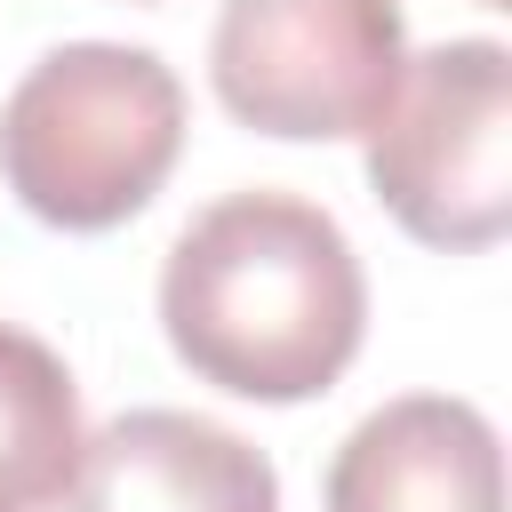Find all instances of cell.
Segmentation results:
<instances>
[{"instance_id": "7", "label": "cell", "mask_w": 512, "mask_h": 512, "mask_svg": "<svg viewBox=\"0 0 512 512\" xmlns=\"http://www.w3.org/2000/svg\"><path fill=\"white\" fill-rule=\"evenodd\" d=\"M80 472L72 368L0 320V512H56Z\"/></svg>"}, {"instance_id": "6", "label": "cell", "mask_w": 512, "mask_h": 512, "mask_svg": "<svg viewBox=\"0 0 512 512\" xmlns=\"http://www.w3.org/2000/svg\"><path fill=\"white\" fill-rule=\"evenodd\" d=\"M328 512H504L496 424L448 392L384 400L344 432L328 464Z\"/></svg>"}, {"instance_id": "4", "label": "cell", "mask_w": 512, "mask_h": 512, "mask_svg": "<svg viewBox=\"0 0 512 512\" xmlns=\"http://www.w3.org/2000/svg\"><path fill=\"white\" fill-rule=\"evenodd\" d=\"M400 64L408 32L392 0H224L208 32L224 112L288 144L368 136Z\"/></svg>"}, {"instance_id": "3", "label": "cell", "mask_w": 512, "mask_h": 512, "mask_svg": "<svg viewBox=\"0 0 512 512\" xmlns=\"http://www.w3.org/2000/svg\"><path fill=\"white\" fill-rule=\"evenodd\" d=\"M368 184L408 240L496 248L512 224V56L496 40L408 56L368 120Z\"/></svg>"}, {"instance_id": "2", "label": "cell", "mask_w": 512, "mask_h": 512, "mask_svg": "<svg viewBox=\"0 0 512 512\" xmlns=\"http://www.w3.org/2000/svg\"><path fill=\"white\" fill-rule=\"evenodd\" d=\"M184 152V88L152 48L72 40L0 104V176L56 232H112L168 184Z\"/></svg>"}, {"instance_id": "5", "label": "cell", "mask_w": 512, "mask_h": 512, "mask_svg": "<svg viewBox=\"0 0 512 512\" xmlns=\"http://www.w3.org/2000/svg\"><path fill=\"white\" fill-rule=\"evenodd\" d=\"M64 512H280V472L208 416L128 408L80 440Z\"/></svg>"}, {"instance_id": "8", "label": "cell", "mask_w": 512, "mask_h": 512, "mask_svg": "<svg viewBox=\"0 0 512 512\" xmlns=\"http://www.w3.org/2000/svg\"><path fill=\"white\" fill-rule=\"evenodd\" d=\"M488 8H504V0H488Z\"/></svg>"}, {"instance_id": "1", "label": "cell", "mask_w": 512, "mask_h": 512, "mask_svg": "<svg viewBox=\"0 0 512 512\" xmlns=\"http://www.w3.org/2000/svg\"><path fill=\"white\" fill-rule=\"evenodd\" d=\"M160 328L200 384L288 408L352 368L368 280L328 208L296 192H232L176 232L160 264Z\"/></svg>"}]
</instances>
